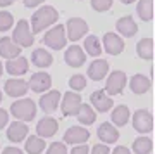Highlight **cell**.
<instances>
[{
	"mask_svg": "<svg viewBox=\"0 0 155 154\" xmlns=\"http://www.w3.org/2000/svg\"><path fill=\"white\" fill-rule=\"evenodd\" d=\"M57 21H59V11H55V7L52 5H43L40 7L38 11H35V14L31 16L29 30H31L33 35L41 33L52 24H55Z\"/></svg>",
	"mask_w": 155,
	"mask_h": 154,
	"instance_id": "6da1fadb",
	"label": "cell"
},
{
	"mask_svg": "<svg viewBox=\"0 0 155 154\" xmlns=\"http://www.w3.org/2000/svg\"><path fill=\"white\" fill-rule=\"evenodd\" d=\"M36 111H38L36 104H35L31 99H28V97H21V99L14 100L12 106H11V114L14 116L17 121H22V123L35 120Z\"/></svg>",
	"mask_w": 155,
	"mask_h": 154,
	"instance_id": "7a4b0ae2",
	"label": "cell"
},
{
	"mask_svg": "<svg viewBox=\"0 0 155 154\" xmlns=\"http://www.w3.org/2000/svg\"><path fill=\"white\" fill-rule=\"evenodd\" d=\"M41 44H43L45 47H50L52 50L64 49L66 44H67L66 28H64V24H54V26L45 33L43 38H41Z\"/></svg>",
	"mask_w": 155,
	"mask_h": 154,
	"instance_id": "3957f363",
	"label": "cell"
},
{
	"mask_svg": "<svg viewBox=\"0 0 155 154\" xmlns=\"http://www.w3.org/2000/svg\"><path fill=\"white\" fill-rule=\"evenodd\" d=\"M11 40L14 42V44L17 45V47H31L35 42L33 38V33H31V30H29V23L26 21V19H19L16 24V28H14V31H12V37Z\"/></svg>",
	"mask_w": 155,
	"mask_h": 154,
	"instance_id": "277c9868",
	"label": "cell"
},
{
	"mask_svg": "<svg viewBox=\"0 0 155 154\" xmlns=\"http://www.w3.org/2000/svg\"><path fill=\"white\" fill-rule=\"evenodd\" d=\"M127 85V76L126 73L121 71V69H116V71L109 73V76L105 80V88H104V92H105L109 97L110 95H119L122 94V90L126 88Z\"/></svg>",
	"mask_w": 155,
	"mask_h": 154,
	"instance_id": "5b68a950",
	"label": "cell"
},
{
	"mask_svg": "<svg viewBox=\"0 0 155 154\" xmlns=\"http://www.w3.org/2000/svg\"><path fill=\"white\" fill-rule=\"evenodd\" d=\"M64 28H66V38L69 40V42H78V40H81L90 30L88 23L84 21V19H81V17H71Z\"/></svg>",
	"mask_w": 155,
	"mask_h": 154,
	"instance_id": "8992f818",
	"label": "cell"
},
{
	"mask_svg": "<svg viewBox=\"0 0 155 154\" xmlns=\"http://www.w3.org/2000/svg\"><path fill=\"white\" fill-rule=\"evenodd\" d=\"M133 128L138 133L145 135L153 130V118L148 109H138L133 114Z\"/></svg>",
	"mask_w": 155,
	"mask_h": 154,
	"instance_id": "52a82bcc",
	"label": "cell"
},
{
	"mask_svg": "<svg viewBox=\"0 0 155 154\" xmlns=\"http://www.w3.org/2000/svg\"><path fill=\"white\" fill-rule=\"evenodd\" d=\"M81 104H83V100L78 92H66L61 97V111L64 116H76Z\"/></svg>",
	"mask_w": 155,
	"mask_h": 154,
	"instance_id": "ba28073f",
	"label": "cell"
},
{
	"mask_svg": "<svg viewBox=\"0 0 155 154\" xmlns=\"http://www.w3.org/2000/svg\"><path fill=\"white\" fill-rule=\"evenodd\" d=\"M50 87H52V76L45 71L33 73L31 78H29V82H28V88H31L36 94H45V92H48Z\"/></svg>",
	"mask_w": 155,
	"mask_h": 154,
	"instance_id": "9c48e42d",
	"label": "cell"
},
{
	"mask_svg": "<svg viewBox=\"0 0 155 154\" xmlns=\"http://www.w3.org/2000/svg\"><path fill=\"white\" fill-rule=\"evenodd\" d=\"M61 97H62V94L59 92V90H48V92H45L38 100L40 109L43 111L45 114H52L54 111L59 109Z\"/></svg>",
	"mask_w": 155,
	"mask_h": 154,
	"instance_id": "30bf717a",
	"label": "cell"
},
{
	"mask_svg": "<svg viewBox=\"0 0 155 154\" xmlns=\"http://www.w3.org/2000/svg\"><path fill=\"white\" fill-rule=\"evenodd\" d=\"M59 130V121L52 116H43L41 120L36 123V135L40 138H50L54 137Z\"/></svg>",
	"mask_w": 155,
	"mask_h": 154,
	"instance_id": "8fae6325",
	"label": "cell"
},
{
	"mask_svg": "<svg viewBox=\"0 0 155 154\" xmlns=\"http://www.w3.org/2000/svg\"><path fill=\"white\" fill-rule=\"evenodd\" d=\"M90 132L84 127H71L67 128L64 133V144H71V145H81V144L88 142Z\"/></svg>",
	"mask_w": 155,
	"mask_h": 154,
	"instance_id": "7c38bea8",
	"label": "cell"
},
{
	"mask_svg": "<svg viewBox=\"0 0 155 154\" xmlns=\"http://www.w3.org/2000/svg\"><path fill=\"white\" fill-rule=\"evenodd\" d=\"M64 61L67 62V66L71 68H81L86 62V54L79 45H71L64 52Z\"/></svg>",
	"mask_w": 155,
	"mask_h": 154,
	"instance_id": "4fadbf2b",
	"label": "cell"
},
{
	"mask_svg": "<svg viewBox=\"0 0 155 154\" xmlns=\"http://www.w3.org/2000/svg\"><path fill=\"white\" fill-rule=\"evenodd\" d=\"M4 90H5L7 95H11V97H17V99H21L24 95L28 94V82L26 80H21V78H9L4 85Z\"/></svg>",
	"mask_w": 155,
	"mask_h": 154,
	"instance_id": "5bb4252c",
	"label": "cell"
},
{
	"mask_svg": "<svg viewBox=\"0 0 155 154\" xmlns=\"http://www.w3.org/2000/svg\"><path fill=\"white\" fill-rule=\"evenodd\" d=\"M104 49L107 54L110 55H119L124 50V40L114 31H107L104 35Z\"/></svg>",
	"mask_w": 155,
	"mask_h": 154,
	"instance_id": "9a60e30c",
	"label": "cell"
},
{
	"mask_svg": "<svg viewBox=\"0 0 155 154\" xmlns=\"http://www.w3.org/2000/svg\"><path fill=\"white\" fill-rule=\"evenodd\" d=\"M90 102H91V107L98 113H107L110 107H114L112 97H109L104 90H95L90 97Z\"/></svg>",
	"mask_w": 155,
	"mask_h": 154,
	"instance_id": "2e32d148",
	"label": "cell"
},
{
	"mask_svg": "<svg viewBox=\"0 0 155 154\" xmlns=\"http://www.w3.org/2000/svg\"><path fill=\"white\" fill-rule=\"evenodd\" d=\"M5 71L9 73V75H12L14 78H19V76H22V75H26V73L29 71V62H28V59L22 57V55L14 57V59H9L5 62Z\"/></svg>",
	"mask_w": 155,
	"mask_h": 154,
	"instance_id": "e0dca14e",
	"label": "cell"
},
{
	"mask_svg": "<svg viewBox=\"0 0 155 154\" xmlns=\"http://www.w3.org/2000/svg\"><path fill=\"white\" fill-rule=\"evenodd\" d=\"M29 133V128L26 123H22V121H12L11 125H9V128H7V138L11 140V142H22L24 138L28 137Z\"/></svg>",
	"mask_w": 155,
	"mask_h": 154,
	"instance_id": "ac0fdd59",
	"label": "cell"
},
{
	"mask_svg": "<svg viewBox=\"0 0 155 154\" xmlns=\"http://www.w3.org/2000/svg\"><path fill=\"white\" fill-rule=\"evenodd\" d=\"M116 28L119 31V37H126V38H131L138 33V24L134 23V19L131 16H122L117 19Z\"/></svg>",
	"mask_w": 155,
	"mask_h": 154,
	"instance_id": "d6986e66",
	"label": "cell"
},
{
	"mask_svg": "<svg viewBox=\"0 0 155 154\" xmlns=\"http://www.w3.org/2000/svg\"><path fill=\"white\" fill-rule=\"evenodd\" d=\"M150 87H152V80H150V76H145V75H141V73L133 75L131 80H129V88H131V92L136 94V95L147 94V92L150 90Z\"/></svg>",
	"mask_w": 155,
	"mask_h": 154,
	"instance_id": "ffe728a7",
	"label": "cell"
},
{
	"mask_svg": "<svg viewBox=\"0 0 155 154\" xmlns=\"http://www.w3.org/2000/svg\"><path fill=\"white\" fill-rule=\"evenodd\" d=\"M109 75V62L105 59H95L88 66V78L93 82H100Z\"/></svg>",
	"mask_w": 155,
	"mask_h": 154,
	"instance_id": "44dd1931",
	"label": "cell"
},
{
	"mask_svg": "<svg viewBox=\"0 0 155 154\" xmlns=\"http://www.w3.org/2000/svg\"><path fill=\"white\" fill-rule=\"evenodd\" d=\"M97 135L102 142L105 144H114L117 142V138H119V132H117V128L112 125L110 121H105V123H102L98 128H97Z\"/></svg>",
	"mask_w": 155,
	"mask_h": 154,
	"instance_id": "7402d4cb",
	"label": "cell"
},
{
	"mask_svg": "<svg viewBox=\"0 0 155 154\" xmlns=\"http://www.w3.org/2000/svg\"><path fill=\"white\" fill-rule=\"evenodd\" d=\"M21 55V47H17L14 42L11 40V37H4L0 38V57L4 59H14Z\"/></svg>",
	"mask_w": 155,
	"mask_h": 154,
	"instance_id": "603a6c76",
	"label": "cell"
},
{
	"mask_svg": "<svg viewBox=\"0 0 155 154\" xmlns=\"http://www.w3.org/2000/svg\"><path fill=\"white\" fill-rule=\"evenodd\" d=\"M129 118H131V111H129V107L126 104L116 106L114 111H112V114H110V120L114 121L112 123L114 127H124L127 121H129Z\"/></svg>",
	"mask_w": 155,
	"mask_h": 154,
	"instance_id": "cb8c5ba5",
	"label": "cell"
},
{
	"mask_svg": "<svg viewBox=\"0 0 155 154\" xmlns=\"http://www.w3.org/2000/svg\"><path fill=\"white\" fill-rule=\"evenodd\" d=\"M31 62H33L36 68H40V69H43V68H48L52 66V62H54V57H52V54L50 52H47L45 49H35L33 54H31Z\"/></svg>",
	"mask_w": 155,
	"mask_h": 154,
	"instance_id": "d4e9b609",
	"label": "cell"
},
{
	"mask_svg": "<svg viewBox=\"0 0 155 154\" xmlns=\"http://www.w3.org/2000/svg\"><path fill=\"white\" fill-rule=\"evenodd\" d=\"M76 116H78V121L81 123V127H90V125H93L97 121V111L90 104H81Z\"/></svg>",
	"mask_w": 155,
	"mask_h": 154,
	"instance_id": "484cf974",
	"label": "cell"
},
{
	"mask_svg": "<svg viewBox=\"0 0 155 154\" xmlns=\"http://www.w3.org/2000/svg\"><path fill=\"white\" fill-rule=\"evenodd\" d=\"M24 149H26V154H41L47 149L45 138H40L38 135H29V137H26Z\"/></svg>",
	"mask_w": 155,
	"mask_h": 154,
	"instance_id": "4316f807",
	"label": "cell"
},
{
	"mask_svg": "<svg viewBox=\"0 0 155 154\" xmlns=\"http://www.w3.org/2000/svg\"><path fill=\"white\" fill-rule=\"evenodd\" d=\"M81 49L84 50V54L91 55V57H98L102 54V44H100V38L95 37V35H88L84 38V44Z\"/></svg>",
	"mask_w": 155,
	"mask_h": 154,
	"instance_id": "83f0119b",
	"label": "cell"
},
{
	"mask_svg": "<svg viewBox=\"0 0 155 154\" xmlns=\"http://www.w3.org/2000/svg\"><path fill=\"white\" fill-rule=\"evenodd\" d=\"M136 14L145 23L152 21V17H153V0H138Z\"/></svg>",
	"mask_w": 155,
	"mask_h": 154,
	"instance_id": "f1b7e54d",
	"label": "cell"
},
{
	"mask_svg": "<svg viewBox=\"0 0 155 154\" xmlns=\"http://www.w3.org/2000/svg\"><path fill=\"white\" fill-rule=\"evenodd\" d=\"M131 149H133L134 154H150L152 149H153V142H152V138L147 137V135H140L138 138H134Z\"/></svg>",
	"mask_w": 155,
	"mask_h": 154,
	"instance_id": "f546056e",
	"label": "cell"
},
{
	"mask_svg": "<svg viewBox=\"0 0 155 154\" xmlns=\"http://www.w3.org/2000/svg\"><path fill=\"white\" fill-rule=\"evenodd\" d=\"M136 54L138 57L145 61H150L153 57V40L152 38H141L136 44Z\"/></svg>",
	"mask_w": 155,
	"mask_h": 154,
	"instance_id": "4dcf8cb0",
	"label": "cell"
},
{
	"mask_svg": "<svg viewBox=\"0 0 155 154\" xmlns=\"http://www.w3.org/2000/svg\"><path fill=\"white\" fill-rule=\"evenodd\" d=\"M69 87H71V92H81L86 88V76L83 75H74V76L69 78Z\"/></svg>",
	"mask_w": 155,
	"mask_h": 154,
	"instance_id": "1f68e13d",
	"label": "cell"
},
{
	"mask_svg": "<svg viewBox=\"0 0 155 154\" xmlns=\"http://www.w3.org/2000/svg\"><path fill=\"white\" fill-rule=\"evenodd\" d=\"M14 26V17L11 12L0 11V31H9Z\"/></svg>",
	"mask_w": 155,
	"mask_h": 154,
	"instance_id": "d6a6232c",
	"label": "cell"
},
{
	"mask_svg": "<svg viewBox=\"0 0 155 154\" xmlns=\"http://www.w3.org/2000/svg\"><path fill=\"white\" fill-rule=\"evenodd\" d=\"M45 154H67V147L64 142H52Z\"/></svg>",
	"mask_w": 155,
	"mask_h": 154,
	"instance_id": "836d02e7",
	"label": "cell"
},
{
	"mask_svg": "<svg viewBox=\"0 0 155 154\" xmlns=\"http://www.w3.org/2000/svg\"><path fill=\"white\" fill-rule=\"evenodd\" d=\"M112 2L114 0H91V7L97 12H105L112 7Z\"/></svg>",
	"mask_w": 155,
	"mask_h": 154,
	"instance_id": "e575fe53",
	"label": "cell"
},
{
	"mask_svg": "<svg viewBox=\"0 0 155 154\" xmlns=\"http://www.w3.org/2000/svg\"><path fill=\"white\" fill-rule=\"evenodd\" d=\"M91 154H110V149L105 144H95L91 147Z\"/></svg>",
	"mask_w": 155,
	"mask_h": 154,
	"instance_id": "d590c367",
	"label": "cell"
},
{
	"mask_svg": "<svg viewBox=\"0 0 155 154\" xmlns=\"http://www.w3.org/2000/svg\"><path fill=\"white\" fill-rule=\"evenodd\" d=\"M9 123V113L4 107H0V130H4Z\"/></svg>",
	"mask_w": 155,
	"mask_h": 154,
	"instance_id": "8d00e7d4",
	"label": "cell"
},
{
	"mask_svg": "<svg viewBox=\"0 0 155 154\" xmlns=\"http://www.w3.org/2000/svg\"><path fill=\"white\" fill-rule=\"evenodd\" d=\"M71 154H90V147L88 145H84V144H81V145H74V147L71 149Z\"/></svg>",
	"mask_w": 155,
	"mask_h": 154,
	"instance_id": "74e56055",
	"label": "cell"
},
{
	"mask_svg": "<svg viewBox=\"0 0 155 154\" xmlns=\"http://www.w3.org/2000/svg\"><path fill=\"white\" fill-rule=\"evenodd\" d=\"M45 0H24V5L28 7V9H33V7H38L41 5Z\"/></svg>",
	"mask_w": 155,
	"mask_h": 154,
	"instance_id": "f35d334b",
	"label": "cell"
},
{
	"mask_svg": "<svg viewBox=\"0 0 155 154\" xmlns=\"http://www.w3.org/2000/svg\"><path fill=\"white\" fill-rule=\"evenodd\" d=\"M110 154H131V151H129L126 145H117V147L114 149Z\"/></svg>",
	"mask_w": 155,
	"mask_h": 154,
	"instance_id": "ab89813d",
	"label": "cell"
},
{
	"mask_svg": "<svg viewBox=\"0 0 155 154\" xmlns=\"http://www.w3.org/2000/svg\"><path fill=\"white\" fill-rule=\"evenodd\" d=\"M2 154H24V152H22L21 149L12 147V145H11V147H5V149H4V151H2Z\"/></svg>",
	"mask_w": 155,
	"mask_h": 154,
	"instance_id": "60d3db41",
	"label": "cell"
},
{
	"mask_svg": "<svg viewBox=\"0 0 155 154\" xmlns=\"http://www.w3.org/2000/svg\"><path fill=\"white\" fill-rule=\"evenodd\" d=\"M9 5H12L11 0H0V7H9Z\"/></svg>",
	"mask_w": 155,
	"mask_h": 154,
	"instance_id": "b9f144b4",
	"label": "cell"
},
{
	"mask_svg": "<svg viewBox=\"0 0 155 154\" xmlns=\"http://www.w3.org/2000/svg\"><path fill=\"white\" fill-rule=\"evenodd\" d=\"M122 4H126V5H129V4H133V2H136V0H121Z\"/></svg>",
	"mask_w": 155,
	"mask_h": 154,
	"instance_id": "7bdbcfd3",
	"label": "cell"
},
{
	"mask_svg": "<svg viewBox=\"0 0 155 154\" xmlns=\"http://www.w3.org/2000/svg\"><path fill=\"white\" fill-rule=\"evenodd\" d=\"M2 73H4V64H2V61H0V76H2Z\"/></svg>",
	"mask_w": 155,
	"mask_h": 154,
	"instance_id": "ee69618b",
	"label": "cell"
},
{
	"mask_svg": "<svg viewBox=\"0 0 155 154\" xmlns=\"http://www.w3.org/2000/svg\"><path fill=\"white\" fill-rule=\"evenodd\" d=\"M2 99H4V95H2V90H0V102H2Z\"/></svg>",
	"mask_w": 155,
	"mask_h": 154,
	"instance_id": "f6af8a7d",
	"label": "cell"
},
{
	"mask_svg": "<svg viewBox=\"0 0 155 154\" xmlns=\"http://www.w3.org/2000/svg\"><path fill=\"white\" fill-rule=\"evenodd\" d=\"M11 2H12V4H14V2H16V0H11Z\"/></svg>",
	"mask_w": 155,
	"mask_h": 154,
	"instance_id": "bcb514c9",
	"label": "cell"
}]
</instances>
